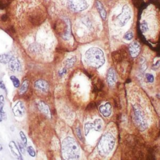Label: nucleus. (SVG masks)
<instances>
[{"label": "nucleus", "mask_w": 160, "mask_h": 160, "mask_svg": "<svg viewBox=\"0 0 160 160\" xmlns=\"http://www.w3.org/2000/svg\"><path fill=\"white\" fill-rule=\"evenodd\" d=\"M130 54L133 58H136L140 54V45L137 41H133L130 44L129 47Z\"/></svg>", "instance_id": "ddd939ff"}, {"label": "nucleus", "mask_w": 160, "mask_h": 160, "mask_svg": "<svg viewBox=\"0 0 160 160\" xmlns=\"http://www.w3.org/2000/svg\"><path fill=\"white\" fill-rule=\"evenodd\" d=\"M8 68L12 72H19L21 70V65L19 59L16 57H12L8 63Z\"/></svg>", "instance_id": "9b49d317"}, {"label": "nucleus", "mask_w": 160, "mask_h": 160, "mask_svg": "<svg viewBox=\"0 0 160 160\" xmlns=\"http://www.w3.org/2000/svg\"><path fill=\"white\" fill-rule=\"evenodd\" d=\"M18 146L19 148V151L23 155H25L26 153V145L23 142H19L18 141Z\"/></svg>", "instance_id": "4be33fe9"}, {"label": "nucleus", "mask_w": 160, "mask_h": 160, "mask_svg": "<svg viewBox=\"0 0 160 160\" xmlns=\"http://www.w3.org/2000/svg\"><path fill=\"white\" fill-rule=\"evenodd\" d=\"M116 81V75L113 68H109L107 72V82L110 86H114Z\"/></svg>", "instance_id": "4468645a"}, {"label": "nucleus", "mask_w": 160, "mask_h": 160, "mask_svg": "<svg viewBox=\"0 0 160 160\" xmlns=\"http://www.w3.org/2000/svg\"><path fill=\"white\" fill-rule=\"evenodd\" d=\"M154 66L156 67V68H159V67H160V61H157L156 63L154 64Z\"/></svg>", "instance_id": "473e14b6"}, {"label": "nucleus", "mask_w": 160, "mask_h": 160, "mask_svg": "<svg viewBox=\"0 0 160 160\" xmlns=\"http://www.w3.org/2000/svg\"><path fill=\"white\" fill-rule=\"evenodd\" d=\"M124 38L127 41H131L132 39L133 38V33L131 31H128L126 32V34L124 35Z\"/></svg>", "instance_id": "a878e982"}, {"label": "nucleus", "mask_w": 160, "mask_h": 160, "mask_svg": "<svg viewBox=\"0 0 160 160\" xmlns=\"http://www.w3.org/2000/svg\"><path fill=\"white\" fill-rule=\"evenodd\" d=\"M8 146H9V150H10L11 153H12V155L13 156V157H15L16 159H17L18 160L23 159L21 153L20 152L18 145L16 144V143H15V141H11L9 143Z\"/></svg>", "instance_id": "9d476101"}, {"label": "nucleus", "mask_w": 160, "mask_h": 160, "mask_svg": "<svg viewBox=\"0 0 160 160\" xmlns=\"http://www.w3.org/2000/svg\"><path fill=\"white\" fill-rule=\"evenodd\" d=\"M131 10L130 7L127 5H124L122 8L121 13L117 16L120 26H124L130 21L131 18Z\"/></svg>", "instance_id": "423d86ee"}, {"label": "nucleus", "mask_w": 160, "mask_h": 160, "mask_svg": "<svg viewBox=\"0 0 160 160\" xmlns=\"http://www.w3.org/2000/svg\"><path fill=\"white\" fill-rule=\"evenodd\" d=\"M133 109H134V119H135L136 123L138 126L139 129L141 131H143L146 128L148 123L141 111V109L140 108V106L134 105L133 106Z\"/></svg>", "instance_id": "20e7f679"}, {"label": "nucleus", "mask_w": 160, "mask_h": 160, "mask_svg": "<svg viewBox=\"0 0 160 160\" xmlns=\"http://www.w3.org/2000/svg\"><path fill=\"white\" fill-rule=\"evenodd\" d=\"M146 79L148 80V82L153 83L154 81V76L151 74H146Z\"/></svg>", "instance_id": "bb28decb"}, {"label": "nucleus", "mask_w": 160, "mask_h": 160, "mask_svg": "<svg viewBox=\"0 0 160 160\" xmlns=\"http://www.w3.org/2000/svg\"><path fill=\"white\" fill-rule=\"evenodd\" d=\"M115 144V138L111 133H105L99 140L98 144V151L101 156L109 155L113 151Z\"/></svg>", "instance_id": "7ed1b4c3"}, {"label": "nucleus", "mask_w": 160, "mask_h": 160, "mask_svg": "<svg viewBox=\"0 0 160 160\" xmlns=\"http://www.w3.org/2000/svg\"><path fill=\"white\" fill-rule=\"evenodd\" d=\"M4 106H5V97L3 95H0V115L3 120H6L7 116L6 112L4 111Z\"/></svg>", "instance_id": "a211bd4d"}, {"label": "nucleus", "mask_w": 160, "mask_h": 160, "mask_svg": "<svg viewBox=\"0 0 160 160\" xmlns=\"http://www.w3.org/2000/svg\"><path fill=\"white\" fill-rule=\"evenodd\" d=\"M76 134H77V136H78V137L80 139V140H81V141H83L82 134H81V130H80V129L79 128H78L76 129Z\"/></svg>", "instance_id": "c756f323"}, {"label": "nucleus", "mask_w": 160, "mask_h": 160, "mask_svg": "<svg viewBox=\"0 0 160 160\" xmlns=\"http://www.w3.org/2000/svg\"><path fill=\"white\" fill-rule=\"evenodd\" d=\"M12 56L9 54H0V63L7 64V63H9L11 59L12 58Z\"/></svg>", "instance_id": "6ab92c4d"}, {"label": "nucleus", "mask_w": 160, "mask_h": 160, "mask_svg": "<svg viewBox=\"0 0 160 160\" xmlns=\"http://www.w3.org/2000/svg\"><path fill=\"white\" fill-rule=\"evenodd\" d=\"M140 29H141V31H142L143 33H145V32L148 31L149 29L148 23H147L146 22H143V23L141 24V25H140Z\"/></svg>", "instance_id": "393cba45"}, {"label": "nucleus", "mask_w": 160, "mask_h": 160, "mask_svg": "<svg viewBox=\"0 0 160 160\" xmlns=\"http://www.w3.org/2000/svg\"><path fill=\"white\" fill-rule=\"evenodd\" d=\"M66 73V68H63L62 70H60V71H58V75H59V76H60V77L63 76H64Z\"/></svg>", "instance_id": "cd10ccee"}, {"label": "nucleus", "mask_w": 160, "mask_h": 160, "mask_svg": "<svg viewBox=\"0 0 160 160\" xmlns=\"http://www.w3.org/2000/svg\"><path fill=\"white\" fill-rule=\"evenodd\" d=\"M2 121H3V119H2V118H1V115H0V122H1Z\"/></svg>", "instance_id": "f704fd0d"}, {"label": "nucleus", "mask_w": 160, "mask_h": 160, "mask_svg": "<svg viewBox=\"0 0 160 160\" xmlns=\"http://www.w3.org/2000/svg\"><path fill=\"white\" fill-rule=\"evenodd\" d=\"M33 86L36 90L40 91L42 93H46L48 92L49 88H50V85L44 79H38L35 81L33 83Z\"/></svg>", "instance_id": "1a4fd4ad"}, {"label": "nucleus", "mask_w": 160, "mask_h": 160, "mask_svg": "<svg viewBox=\"0 0 160 160\" xmlns=\"http://www.w3.org/2000/svg\"><path fill=\"white\" fill-rule=\"evenodd\" d=\"M26 151L29 154V155L31 156V157H35L36 156V151H35V149L31 146H28L26 148Z\"/></svg>", "instance_id": "5701e85b"}, {"label": "nucleus", "mask_w": 160, "mask_h": 160, "mask_svg": "<svg viewBox=\"0 0 160 160\" xmlns=\"http://www.w3.org/2000/svg\"><path fill=\"white\" fill-rule=\"evenodd\" d=\"M29 81L28 79L24 80L23 83L19 87V89H18V94L19 96H23L25 95L26 92H27L28 89L29 88Z\"/></svg>", "instance_id": "dca6fc26"}, {"label": "nucleus", "mask_w": 160, "mask_h": 160, "mask_svg": "<svg viewBox=\"0 0 160 160\" xmlns=\"http://www.w3.org/2000/svg\"><path fill=\"white\" fill-rule=\"evenodd\" d=\"M9 78H10L11 81H12L13 85V86L15 88H18L19 86H20V81H19V79H18L17 77L15 76H14V75H12V76H11Z\"/></svg>", "instance_id": "412c9836"}, {"label": "nucleus", "mask_w": 160, "mask_h": 160, "mask_svg": "<svg viewBox=\"0 0 160 160\" xmlns=\"http://www.w3.org/2000/svg\"><path fill=\"white\" fill-rule=\"evenodd\" d=\"M7 18H8V17H7V15H3L2 16V17H1V19H2L3 21H6L7 19Z\"/></svg>", "instance_id": "2f4dec72"}, {"label": "nucleus", "mask_w": 160, "mask_h": 160, "mask_svg": "<svg viewBox=\"0 0 160 160\" xmlns=\"http://www.w3.org/2000/svg\"><path fill=\"white\" fill-rule=\"evenodd\" d=\"M3 150V146L1 145V144H0V152H1V151H2Z\"/></svg>", "instance_id": "72a5a7b5"}, {"label": "nucleus", "mask_w": 160, "mask_h": 160, "mask_svg": "<svg viewBox=\"0 0 160 160\" xmlns=\"http://www.w3.org/2000/svg\"><path fill=\"white\" fill-rule=\"evenodd\" d=\"M62 154L65 159H78L80 157V149L74 138L66 137L62 142Z\"/></svg>", "instance_id": "f257e3e1"}, {"label": "nucleus", "mask_w": 160, "mask_h": 160, "mask_svg": "<svg viewBox=\"0 0 160 160\" xmlns=\"http://www.w3.org/2000/svg\"><path fill=\"white\" fill-rule=\"evenodd\" d=\"M67 5L70 10L74 12H83L89 7L86 0H68Z\"/></svg>", "instance_id": "39448f33"}, {"label": "nucleus", "mask_w": 160, "mask_h": 160, "mask_svg": "<svg viewBox=\"0 0 160 160\" xmlns=\"http://www.w3.org/2000/svg\"><path fill=\"white\" fill-rule=\"evenodd\" d=\"M12 111L15 116L16 117H22L25 114L26 108L25 104L21 101H19L13 107Z\"/></svg>", "instance_id": "6e6552de"}, {"label": "nucleus", "mask_w": 160, "mask_h": 160, "mask_svg": "<svg viewBox=\"0 0 160 160\" xmlns=\"http://www.w3.org/2000/svg\"><path fill=\"white\" fill-rule=\"evenodd\" d=\"M5 8V5L2 3V1L0 0V9H3Z\"/></svg>", "instance_id": "7c9ffc66"}, {"label": "nucleus", "mask_w": 160, "mask_h": 160, "mask_svg": "<svg viewBox=\"0 0 160 160\" xmlns=\"http://www.w3.org/2000/svg\"><path fill=\"white\" fill-rule=\"evenodd\" d=\"M96 8H97V9L98 12H99V15H100L101 17V18L103 20H105L106 18V10H105L104 6H103V5H102L101 3L99 1H98V0L96 1Z\"/></svg>", "instance_id": "f3484780"}, {"label": "nucleus", "mask_w": 160, "mask_h": 160, "mask_svg": "<svg viewBox=\"0 0 160 160\" xmlns=\"http://www.w3.org/2000/svg\"><path fill=\"white\" fill-rule=\"evenodd\" d=\"M103 127V122L101 119H96L93 123L88 122L85 125V135H87L91 130H95L96 131H101Z\"/></svg>", "instance_id": "0eeeda50"}, {"label": "nucleus", "mask_w": 160, "mask_h": 160, "mask_svg": "<svg viewBox=\"0 0 160 160\" xmlns=\"http://www.w3.org/2000/svg\"><path fill=\"white\" fill-rule=\"evenodd\" d=\"M37 107L40 111L44 115H45L46 117L48 118L49 119L51 118V110H50L48 105L45 102H44L43 101H40L37 104Z\"/></svg>", "instance_id": "f8f14e48"}, {"label": "nucleus", "mask_w": 160, "mask_h": 160, "mask_svg": "<svg viewBox=\"0 0 160 160\" xmlns=\"http://www.w3.org/2000/svg\"><path fill=\"white\" fill-rule=\"evenodd\" d=\"M76 61V57H74V56L67 59V60L65 61V63H64L66 68L67 69V68H72V67L74 66V64H75Z\"/></svg>", "instance_id": "aec40b11"}, {"label": "nucleus", "mask_w": 160, "mask_h": 160, "mask_svg": "<svg viewBox=\"0 0 160 160\" xmlns=\"http://www.w3.org/2000/svg\"><path fill=\"white\" fill-rule=\"evenodd\" d=\"M0 88L2 89L3 90L5 91V92H6V93H7V89L6 88V86H5V83L3 82V80H0Z\"/></svg>", "instance_id": "c85d7f7f"}, {"label": "nucleus", "mask_w": 160, "mask_h": 160, "mask_svg": "<svg viewBox=\"0 0 160 160\" xmlns=\"http://www.w3.org/2000/svg\"><path fill=\"white\" fill-rule=\"evenodd\" d=\"M85 58L88 65L96 68H100L105 62L103 51L98 48L93 47L88 49L85 53Z\"/></svg>", "instance_id": "f03ea898"}, {"label": "nucleus", "mask_w": 160, "mask_h": 160, "mask_svg": "<svg viewBox=\"0 0 160 160\" xmlns=\"http://www.w3.org/2000/svg\"><path fill=\"white\" fill-rule=\"evenodd\" d=\"M99 111L105 117H108L111 114V106L110 103H106L99 106Z\"/></svg>", "instance_id": "2eb2a0df"}, {"label": "nucleus", "mask_w": 160, "mask_h": 160, "mask_svg": "<svg viewBox=\"0 0 160 160\" xmlns=\"http://www.w3.org/2000/svg\"><path fill=\"white\" fill-rule=\"evenodd\" d=\"M19 136L21 138V140L22 142H23L25 145H27V143H28V140H27V138H26V135H25V133L23 131H20L19 133Z\"/></svg>", "instance_id": "b1692460"}]
</instances>
